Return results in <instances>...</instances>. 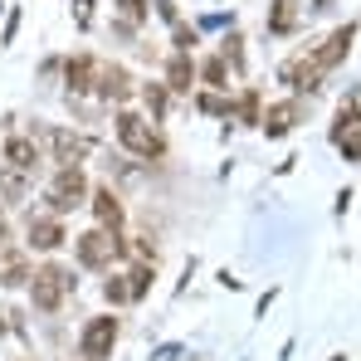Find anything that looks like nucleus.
I'll list each match as a JSON object with an SVG mask.
<instances>
[{"label": "nucleus", "instance_id": "29", "mask_svg": "<svg viewBox=\"0 0 361 361\" xmlns=\"http://www.w3.org/2000/svg\"><path fill=\"white\" fill-rule=\"evenodd\" d=\"M5 240H10V225H5V215H0V249H5Z\"/></svg>", "mask_w": 361, "mask_h": 361}, {"label": "nucleus", "instance_id": "22", "mask_svg": "<svg viewBox=\"0 0 361 361\" xmlns=\"http://www.w3.org/2000/svg\"><path fill=\"white\" fill-rule=\"evenodd\" d=\"M103 293H108V302H127V298H132L122 279H108V283H103Z\"/></svg>", "mask_w": 361, "mask_h": 361}, {"label": "nucleus", "instance_id": "19", "mask_svg": "<svg viewBox=\"0 0 361 361\" xmlns=\"http://www.w3.org/2000/svg\"><path fill=\"white\" fill-rule=\"evenodd\" d=\"M0 190H5L10 200H20V195H25V176H20L15 166H10V171H0Z\"/></svg>", "mask_w": 361, "mask_h": 361}, {"label": "nucleus", "instance_id": "27", "mask_svg": "<svg viewBox=\"0 0 361 361\" xmlns=\"http://www.w3.org/2000/svg\"><path fill=\"white\" fill-rule=\"evenodd\" d=\"M190 44H195V30H185V25H180V30H176V54H185Z\"/></svg>", "mask_w": 361, "mask_h": 361}, {"label": "nucleus", "instance_id": "23", "mask_svg": "<svg viewBox=\"0 0 361 361\" xmlns=\"http://www.w3.org/2000/svg\"><path fill=\"white\" fill-rule=\"evenodd\" d=\"M337 147H342V152H347L352 161H361V137H357V132H347V137H337Z\"/></svg>", "mask_w": 361, "mask_h": 361}, {"label": "nucleus", "instance_id": "9", "mask_svg": "<svg viewBox=\"0 0 361 361\" xmlns=\"http://www.w3.org/2000/svg\"><path fill=\"white\" fill-rule=\"evenodd\" d=\"M5 161H10L15 171H35V166H39V147H35L30 137H10V142H5Z\"/></svg>", "mask_w": 361, "mask_h": 361}, {"label": "nucleus", "instance_id": "14", "mask_svg": "<svg viewBox=\"0 0 361 361\" xmlns=\"http://www.w3.org/2000/svg\"><path fill=\"white\" fill-rule=\"evenodd\" d=\"M25 279H30V264H25L20 254H0V283H5V288H20Z\"/></svg>", "mask_w": 361, "mask_h": 361}, {"label": "nucleus", "instance_id": "13", "mask_svg": "<svg viewBox=\"0 0 361 361\" xmlns=\"http://www.w3.org/2000/svg\"><path fill=\"white\" fill-rule=\"evenodd\" d=\"M190 83H195V63L176 54V59L166 63V88H176V93H190Z\"/></svg>", "mask_w": 361, "mask_h": 361}, {"label": "nucleus", "instance_id": "10", "mask_svg": "<svg viewBox=\"0 0 361 361\" xmlns=\"http://www.w3.org/2000/svg\"><path fill=\"white\" fill-rule=\"evenodd\" d=\"M49 147H54V161H59V166H78V161H83V142H78L73 132H63V127L49 132Z\"/></svg>", "mask_w": 361, "mask_h": 361}, {"label": "nucleus", "instance_id": "21", "mask_svg": "<svg viewBox=\"0 0 361 361\" xmlns=\"http://www.w3.org/2000/svg\"><path fill=\"white\" fill-rule=\"evenodd\" d=\"M142 98H147V108H152V118H166V88H147Z\"/></svg>", "mask_w": 361, "mask_h": 361}, {"label": "nucleus", "instance_id": "24", "mask_svg": "<svg viewBox=\"0 0 361 361\" xmlns=\"http://www.w3.org/2000/svg\"><path fill=\"white\" fill-rule=\"evenodd\" d=\"M240 118H244V122H259V93H244V103H240Z\"/></svg>", "mask_w": 361, "mask_h": 361}, {"label": "nucleus", "instance_id": "6", "mask_svg": "<svg viewBox=\"0 0 361 361\" xmlns=\"http://www.w3.org/2000/svg\"><path fill=\"white\" fill-rule=\"evenodd\" d=\"M352 39H357V25H342V30H332V35H327V44L312 54V68H337V63L352 54Z\"/></svg>", "mask_w": 361, "mask_h": 361}, {"label": "nucleus", "instance_id": "2", "mask_svg": "<svg viewBox=\"0 0 361 361\" xmlns=\"http://www.w3.org/2000/svg\"><path fill=\"white\" fill-rule=\"evenodd\" d=\"M118 142L127 152H137V157H161L166 152V142L147 127V118H137V113H118Z\"/></svg>", "mask_w": 361, "mask_h": 361}, {"label": "nucleus", "instance_id": "25", "mask_svg": "<svg viewBox=\"0 0 361 361\" xmlns=\"http://www.w3.org/2000/svg\"><path fill=\"white\" fill-rule=\"evenodd\" d=\"M200 113H230V103L215 98V93H200Z\"/></svg>", "mask_w": 361, "mask_h": 361}, {"label": "nucleus", "instance_id": "4", "mask_svg": "<svg viewBox=\"0 0 361 361\" xmlns=\"http://www.w3.org/2000/svg\"><path fill=\"white\" fill-rule=\"evenodd\" d=\"M113 342H118V317H93L78 332V357L103 361V357H113Z\"/></svg>", "mask_w": 361, "mask_h": 361}, {"label": "nucleus", "instance_id": "8", "mask_svg": "<svg viewBox=\"0 0 361 361\" xmlns=\"http://www.w3.org/2000/svg\"><path fill=\"white\" fill-rule=\"evenodd\" d=\"M93 215H98V225H103V230H118V225H122V200L108 190V185H98V190H93Z\"/></svg>", "mask_w": 361, "mask_h": 361}, {"label": "nucleus", "instance_id": "3", "mask_svg": "<svg viewBox=\"0 0 361 361\" xmlns=\"http://www.w3.org/2000/svg\"><path fill=\"white\" fill-rule=\"evenodd\" d=\"M73 254H78L83 269H108V264L122 254V240H118V235H108V230H88V235L73 240Z\"/></svg>", "mask_w": 361, "mask_h": 361}, {"label": "nucleus", "instance_id": "1", "mask_svg": "<svg viewBox=\"0 0 361 361\" xmlns=\"http://www.w3.org/2000/svg\"><path fill=\"white\" fill-rule=\"evenodd\" d=\"M68 288H73V274H68L63 264H44V269L30 274V298H35L39 312H59V302H63Z\"/></svg>", "mask_w": 361, "mask_h": 361}, {"label": "nucleus", "instance_id": "18", "mask_svg": "<svg viewBox=\"0 0 361 361\" xmlns=\"http://www.w3.org/2000/svg\"><path fill=\"white\" fill-rule=\"evenodd\" d=\"M200 73H205V83H215V88H230V83H225V78H230L225 59H205V68H200Z\"/></svg>", "mask_w": 361, "mask_h": 361}, {"label": "nucleus", "instance_id": "28", "mask_svg": "<svg viewBox=\"0 0 361 361\" xmlns=\"http://www.w3.org/2000/svg\"><path fill=\"white\" fill-rule=\"evenodd\" d=\"M88 10H93V0H78V25H88Z\"/></svg>", "mask_w": 361, "mask_h": 361}, {"label": "nucleus", "instance_id": "12", "mask_svg": "<svg viewBox=\"0 0 361 361\" xmlns=\"http://www.w3.org/2000/svg\"><path fill=\"white\" fill-rule=\"evenodd\" d=\"M63 78H68V88H73V93H88V88H93V78H98V63L88 59V54H78V59H68Z\"/></svg>", "mask_w": 361, "mask_h": 361}, {"label": "nucleus", "instance_id": "20", "mask_svg": "<svg viewBox=\"0 0 361 361\" xmlns=\"http://www.w3.org/2000/svg\"><path fill=\"white\" fill-rule=\"evenodd\" d=\"M127 279H132V283H127V293H132V298H142V293H147V283H152V269L142 264V269H132Z\"/></svg>", "mask_w": 361, "mask_h": 361}, {"label": "nucleus", "instance_id": "16", "mask_svg": "<svg viewBox=\"0 0 361 361\" xmlns=\"http://www.w3.org/2000/svg\"><path fill=\"white\" fill-rule=\"evenodd\" d=\"M269 30H274V35H288V30H293V0H274Z\"/></svg>", "mask_w": 361, "mask_h": 361}, {"label": "nucleus", "instance_id": "11", "mask_svg": "<svg viewBox=\"0 0 361 361\" xmlns=\"http://www.w3.org/2000/svg\"><path fill=\"white\" fill-rule=\"evenodd\" d=\"M30 244H35V249H59V244H63V225L54 220V215L30 220Z\"/></svg>", "mask_w": 361, "mask_h": 361}, {"label": "nucleus", "instance_id": "26", "mask_svg": "<svg viewBox=\"0 0 361 361\" xmlns=\"http://www.w3.org/2000/svg\"><path fill=\"white\" fill-rule=\"evenodd\" d=\"M118 10L127 20H142V15H147V0H118Z\"/></svg>", "mask_w": 361, "mask_h": 361}, {"label": "nucleus", "instance_id": "17", "mask_svg": "<svg viewBox=\"0 0 361 361\" xmlns=\"http://www.w3.org/2000/svg\"><path fill=\"white\" fill-rule=\"evenodd\" d=\"M357 122H361V108H357V98H352V103H342V113H337V137L357 132Z\"/></svg>", "mask_w": 361, "mask_h": 361}, {"label": "nucleus", "instance_id": "15", "mask_svg": "<svg viewBox=\"0 0 361 361\" xmlns=\"http://www.w3.org/2000/svg\"><path fill=\"white\" fill-rule=\"evenodd\" d=\"M288 127H293V103H279V108L264 113V132H269V137H283Z\"/></svg>", "mask_w": 361, "mask_h": 361}, {"label": "nucleus", "instance_id": "5", "mask_svg": "<svg viewBox=\"0 0 361 361\" xmlns=\"http://www.w3.org/2000/svg\"><path fill=\"white\" fill-rule=\"evenodd\" d=\"M83 195H88V180H83V171H78V166H59V176H54V185H49V205L63 215V210L83 205Z\"/></svg>", "mask_w": 361, "mask_h": 361}, {"label": "nucleus", "instance_id": "7", "mask_svg": "<svg viewBox=\"0 0 361 361\" xmlns=\"http://www.w3.org/2000/svg\"><path fill=\"white\" fill-rule=\"evenodd\" d=\"M103 98H132V78H127V68H118V63H98V83H93Z\"/></svg>", "mask_w": 361, "mask_h": 361}]
</instances>
